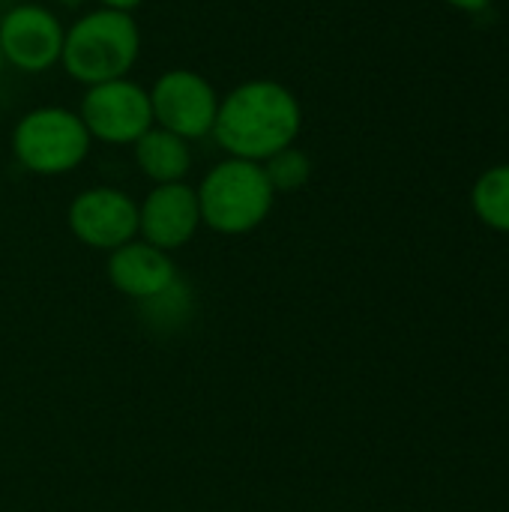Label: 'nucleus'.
<instances>
[{
	"label": "nucleus",
	"mask_w": 509,
	"mask_h": 512,
	"mask_svg": "<svg viewBox=\"0 0 509 512\" xmlns=\"http://www.w3.org/2000/svg\"><path fill=\"white\" fill-rule=\"evenodd\" d=\"M150 108H153V123H159V129H168L183 141H192L213 132L219 114V96L207 78L189 69H171L153 84Z\"/></svg>",
	"instance_id": "6"
},
{
	"label": "nucleus",
	"mask_w": 509,
	"mask_h": 512,
	"mask_svg": "<svg viewBox=\"0 0 509 512\" xmlns=\"http://www.w3.org/2000/svg\"><path fill=\"white\" fill-rule=\"evenodd\" d=\"M273 195L261 162L231 156L219 162L198 189L201 222L219 234H246L267 219Z\"/></svg>",
	"instance_id": "3"
},
{
	"label": "nucleus",
	"mask_w": 509,
	"mask_h": 512,
	"mask_svg": "<svg viewBox=\"0 0 509 512\" xmlns=\"http://www.w3.org/2000/svg\"><path fill=\"white\" fill-rule=\"evenodd\" d=\"M141 0H102V9H114V12H129L135 9Z\"/></svg>",
	"instance_id": "14"
},
{
	"label": "nucleus",
	"mask_w": 509,
	"mask_h": 512,
	"mask_svg": "<svg viewBox=\"0 0 509 512\" xmlns=\"http://www.w3.org/2000/svg\"><path fill=\"white\" fill-rule=\"evenodd\" d=\"M477 216L495 228V231H509V165H498L486 171L474 192H471Z\"/></svg>",
	"instance_id": "12"
},
{
	"label": "nucleus",
	"mask_w": 509,
	"mask_h": 512,
	"mask_svg": "<svg viewBox=\"0 0 509 512\" xmlns=\"http://www.w3.org/2000/svg\"><path fill=\"white\" fill-rule=\"evenodd\" d=\"M66 30L45 6H15L0 21V54L21 72H45L63 54Z\"/></svg>",
	"instance_id": "7"
},
{
	"label": "nucleus",
	"mask_w": 509,
	"mask_h": 512,
	"mask_svg": "<svg viewBox=\"0 0 509 512\" xmlns=\"http://www.w3.org/2000/svg\"><path fill=\"white\" fill-rule=\"evenodd\" d=\"M201 222L198 192L186 183H162L138 207V231L156 249H177L192 240Z\"/></svg>",
	"instance_id": "9"
},
{
	"label": "nucleus",
	"mask_w": 509,
	"mask_h": 512,
	"mask_svg": "<svg viewBox=\"0 0 509 512\" xmlns=\"http://www.w3.org/2000/svg\"><path fill=\"white\" fill-rule=\"evenodd\" d=\"M447 3H453V6H459V9H471V12L489 6V0H447Z\"/></svg>",
	"instance_id": "15"
},
{
	"label": "nucleus",
	"mask_w": 509,
	"mask_h": 512,
	"mask_svg": "<svg viewBox=\"0 0 509 512\" xmlns=\"http://www.w3.org/2000/svg\"><path fill=\"white\" fill-rule=\"evenodd\" d=\"M0 66H3V54H0Z\"/></svg>",
	"instance_id": "16"
},
{
	"label": "nucleus",
	"mask_w": 509,
	"mask_h": 512,
	"mask_svg": "<svg viewBox=\"0 0 509 512\" xmlns=\"http://www.w3.org/2000/svg\"><path fill=\"white\" fill-rule=\"evenodd\" d=\"M12 150L27 171L66 174L84 162L90 150V132L75 111L36 108L18 120L12 132Z\"/></svg>",
	"instance_id": "4"
},
{
	"label": "nucleus",
	"mask_w": 509,
	"mask_h": 512,
	"mask_svg": "<svg viewBox=\"0 0 509 512\" xmlns=\"http://www.w3.org/2000/svg\"><path fill=\"white\" fill-rule=\"evenodd\" d=\"M138 48L141 33L129 12L96 9L66 30L60 60L75 81L93 87L126 78L138 60Z\"/></svg>",
	"instance_id": "2"
},
{
	"label": "nucleus",
	"mask_w": 509,
	"mask_h": 512,
	"mask_svg": "<svg viewBox=\"0 0 509 512\" xmlns=\"http://www.w3.org/2000/svg\"><path fill=\"white\" fill-rule=\"evenodd\" d=\"M135 159H138L141 171L156 186L183 183V177L189 174V165H192V150H189V141L156 126V129H147L135 141Z\"/></svg>",
	"instance_id": "11"
},
{
	"label": "nucleus",
	"mask_w": 509,
	"mask_h": 512,
	"mask_svg": "<svg viewBox=\"0 0 509 512\" xmlns=\"http://www.w3.org/2000/svg\"><path fill=\"white\" fill-rule=\"evenodd\" d=\"M261 168H264V177H267L273 192H297L312 177V159L303 150H297L294 144L282 147L279 153L264 159Z\"/></svg>",
	"instance_id": "13"
},
{
	"label": "nucleus",
	"mask_w": 509,
	"mask_h": 512,
	"mask_svg": "<svg viewBox=\"0 0 509 512\" xmlns=\"http://www.w3.org/2000/svg\"><path fill=\"white\" fill-rule=\"evenodd\" d=\"M300 123V102L288 87L276 81H249L219 102L213 135L234 159L264 162L294 144Z\"/></svg>",
	"instance_id": "1"
},
{
	"label": "nucleus",
	"mask_w": 509,
	"mask_h": 512,
	"mask_svg": "<svg viewBox=\"0 0 509 512\" xmlns=\"http://www.w3.org/2000/svg\"><path fill=\"white\" fill-rule=\"evenodd\" d=\"M78 117L90 138L105 144H135L147 129H153L150 93L129 78L93 84L84 93Z\"/></svg>",
	"instance_id": "5"
},
{
	"label": "nucleus",
	"mask_w": 509,
	"mask_h": 512,
	"mask_svg": "<svg viewBox=\"0 0 509 512\" xmlns=\"http://www.w3.org/2000/svg\"><path fill=\"white\" fill-rule=\"evenodd\" d=\"M108 276L126 297L156 300L174 285V264L162 249L150 243H126L111 252Z\"/></svg>",
	"instance_id": "10"
},
{
	"label": "nucleus",
	"mask_w": 509,
	"mask_h": 512,
	"mask_svg": "<svg viewBox=\"0 0 509 512\" xmlns=\"http://www.w3.org/2000/svg\"><path fill=\"white\" fill-rule=\"evenodd\" d=\"M72 234L93 249H120L138 234V207L117 189H87L69 207Z\"/></svg>",
	"instance_id": "8"
}]
</instances>
